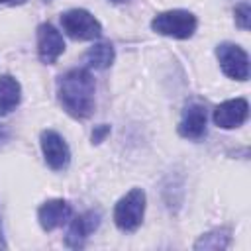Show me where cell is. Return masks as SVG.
Wrapping results in <instances>:
<instances>
[{
  "instance_id": "obj_1",
  "label": "cell",
  "mask_w": 251,
  "mask_h": 251,
  "mask_svg": "<svg viewBox=\"0 0 251 251\" xmlns=\"http://www.w3.org/2000/svg\"><path fill=\"white\" fill-rule=\"evenodd\" d=\"M57 96L65 112L84 120L94 110V78L86 69H71L57 80Z\"/></svg>"
},
{
  "instance_id": "obj_2",
  "label": "cell",
  "mask_w": 251,
  "mask_h": 251,
  "mask_svg": "<svg viewBox=\"0 0 251 251\" xmlns=\"http://www.w3.org/2000/svg\"><path fill=\"white\" fill-rule=\"evenodd\" d=\"M196 16L188 10H169V12H161L151 20V29L167 35V37H175V39H188L194 35L196 31Z\"/></svg>"
},
{
  "instance_id": "obj_3",
  "label": "cell",
  "mask_w": 251,
  "mask_h": 251,
  "mask_svg": "<svg viewBox=\"0 0 251 251\" xmlns=\"http://www.w3.org/2000/svg\"><path fill=\"white\" fill-rule=\"evenodd\" d=\"M145 214V192L141 188H131L124 194L114 208V222L122 231H135Z\"/></svg>"
},
{
  "instance_id": "obj_4",
  "label": "cell",
  "mask_w": 251,
  "mask_h": 251,
  "mask_svg": "<svg viewBox=\"0 0 251 251\" xmlns=\"http://www.w3.org/2000/svg\"><path fill=\"white\" fill-rule=\"evenodd\" d=\"M61 25L63 31L78 41H90V39H98L102 35V25L100 22L84 8H73L67 10L61 16Z\"/></svg>"
},
{
  "instance_id": "obj_5",
  "label": "cell",
  "mask_w": 251,
  "mask_h": 251,
  "mask_svg": "<svg viewBox=\"0 0 251 251\" xmlns=\"http://www.w3.org/2000/svg\"><path fill=\"white\" fill-rule=\"evenodd\" d=\"M220 67L226 76L235 80H247L249 78V57L247 53L235 45V43H222L216 49Z\"/></svg>"
},
{
  "instance_id": "obj_6",
  "label": "cell",
  "mask_w": 251,
  "mask_h": 251,
  "mask_svg": "<svg viewBox=\"0 0 251 251\" xmlns=\"http://www.w3.org/2000/svg\"><path fill=\"white\" fill-rule=\"evenodd\" d=\"M39 141H41V151H43L45 163L53 171L67 169V165L71 161V151H69V145L65 143V139L53 129H43Z\"/></svg>"
},
{
  "instance_id": "obj_7",
  "label": "cell",
  "mask_w": 251,
  "mask_h": 251,
  "mask_svg": "<svg viewBox=\"0 0 251 251\" xmlns=\"http://www.w3.org/2000/svg\"><path fill=\"white\" fill-rule=\"evenodd\" d=\"M63 51H65V41L61 31L51 24H41L37 27V55L41 63L45 65L55 63Z\"/></svg>"
},
{
  "instance_id": "obj_8",
  "label": "cell",
  "mask_w": 251,
  "mask_h": 251,
  "mask_svg": "<svg viewBox=\"0 0 251 251\" xmlns=\"http://www.w3.org/2000/svg\"><path fill=\"white\" fill-rule=\"evenodd\" d=\"M249 116V104L245 98H233L226 100L220 106L214 108V124L224 129H233L239 127Z\"/></svg>"
},
{
  "instance_id": "obj_9",
  "label": "cell",
  "mask_w": 251,
  "mask_h": 251,
  "mask_svg": "<svg viewBox=\"0 0 251 251\" xmlns=\"http://www.w3.org/2000/svg\"><path fill=\"white\" fill-rule=\"evenodd\" d=\"M100 224V212H94V210H88L80 216H76L71 226H69V231H67V237H65V243L73 249H78L84 245V241L88 239V235L98 227Z\"/></svg>"
},
{
  "instance_id": "obj_10",
  "label": "cell",
  "mask_w": 251,
  "mask_h": 251,
  "mask_svg": "<svg viewBox=\"0 0 251 251\" xmlns=\"http://www.w3.org/2000/svg\"><path fill=\"white\" fill-rule=\"evenodd\" d=\"M206 108L202 104H188L178 122V133L186 139H200L206 133Z\"/></svg>"
},
{
  "instance_id": "obj_11",
  "label": "cell",
  "mask_w": 251,
  "mask_h": 251,
  "mask_svg": "<svg viewBox=\"0 0 251 251\" xmlns=\"http://www.w3.org/2000/svg\"><path fill=\"white\" fill-rule=\"evenodd\" d=\"M71 216V206L69 202L61 200V198H55V200H47L39 206L37 210V220H39V226L45 229V231H53L57 229L59 226H63Z\"/></svg>"
},
{
  "instance_id": "obj_12",
  "label": "cell",
  "mask_w": 251,
  "mask_h": 251,
  "mask_svg": "<svg viewBox=\"0 0 251 251\" xmlns=\"http://www.w3.org/2000/svg\"><path fill=\"white\" fill-rule=\"evenodd\" d=\"M22 98V86L20 82L10 76V75H2L0 76V116L10 114Z\"/></svg>"
},
{
  "instance_id": "obj_13",
  "label": "cell",
  "mask_w": 251,
  "mask_h": 251,
  "mask_svg": "<svg viewBox=\"0 0 251 251\" xmlns=\"http://www.w3.org/2000/svg\"><path fill=\"white\" fill-rule=\"evenodd\" d=\"M86 63L90 69L96 71H104L114 63V47L112 43H94L88 51H86Z\"/></svg>"
},
{
  "instance_id": "obj_14",
  "label": "cell",
  "mask_w": 251,
  "mask_h": 251,
  "mask_svg": "<svg viewBox=\"0 0 251 251\" xmlns=\"http://www.w3.org/2000/svg\"><path fill=\"white\" fill-rule=\"evenodd\" d=\"M231 241V235H229V229H214V231H208L204 235L198 237V241L194 243V249H226Z\"/></svg>"
},
{
  "instance_id": "obj_15",
  "label": "cell",
  "mask_w": 251,
  "mask_h": 251,
  "mask_svg": "<svg viewBox=\"0 0 251 251\" xmlns=\"http://www.w3.org/2000/svg\"><path fill=\"white\" fill-rule=\"evenodd\" d=\"M249 16H251V8L247 2L235 6V24L241 29H249Z\"/></svg>"
},
{
  "instance_id": "obj_16",
  "label": "cell",
  "mask_w": 251,
  "mask_h": 251,
  "mask_svg": "<svg viewBox=\"0 0 251 251\" xmlns=\"http://www.w3.org/2000/svg\"><path fill=\"white\" fill-rule=\"evenodd\" d=\"M110 133V126L108 124H100L92 129V143H100L106 139V135Z\"/></svg>"
},
{
  "instance_id": "obj_17",
  "label": "cell",
  "mask_w": 251,
  "mask_h": 251,
  "mask_svg": "<svg viewBox=\"0 0 251 251\" xmlns=\"http://www.w3.org/2000/svg\"><path fill=\"white\" fill-rule=\"evenodd\" d=\"M25 0H0V4H8V6H20L24 4Z\"/></svg>"
},
{
  "instance_id": "obj_18",
  "label": "cell",
  "mask_w": 251,
  "mask_h": 251,
  "mask_svg": "<svg viewBox=\"0 0 251 251\" xmlns=\"http://www.w3.org/2000/svg\"><path fill=\"white\" fill-rule=\"evenodd\" d=\"M4 247H6V241L2 237V226H0V249H4Z\"/></svg>"
},
{
  "instance_id": "obj_19",
  "label": "cell",
  "mask_w": 251,
  "mask_h": 251,
  "mask_svg": "<svg viewBox=\"0 0 251 251\" xmlns=\"http://www.w3.org/2000/svg\"><path fill=\"white\" fill-rule=\"evenodd\" d=\"M112 2H126V0H112Z\"/></svg>"
},
{
  "instance_id": "obj_20",
  "label": "cell",
  "mask_w": 251,
  "mask_h": 251,
  "mask_svg": "<svg viewBox=\"0 0 251 251\" xmlns=\"http://www.w3.org/2000/svg\"><path fill=\"white\" fill-rule=\"evenodd\" d=\"M45 2H51V0H45Z\"/></svg>"
}]
</instances>
